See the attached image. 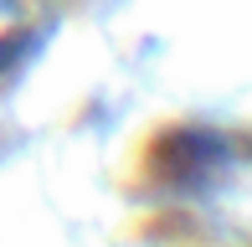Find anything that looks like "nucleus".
<instances>
[{"label":"nucleus","mask_w":252,"mask_h":247,"mask_svg":"<svg viewBox=\"0 0 252 247\" xmlns=\"http://www.w3.org/2000/svg\"><path fill=\"white\" fill-rule=\"evenodd\" d=\"M26 47H31V26H26V16H21V5L16 0H0V77L21 62Z\"/></svg>","instance_id":"obj_1"}]
</instances>
